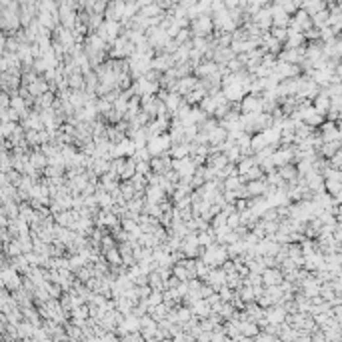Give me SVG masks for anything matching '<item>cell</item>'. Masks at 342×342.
<instances>
[{
	"mask_svg": "<svg viewBox=\"0 0 342 342\" xmlns=\"http://www.w3.org/2000/svg\"><path fill=\"white\" fill-rule=\"evenodd\" d=\"M248 112H262V96H260V94L246 92V94L240 98V114H248Z\"/></svg>",
	"mask_w": 342,
	"mask_h": 342,
	"instance_id": "5",
	"label": "cell"
},
{
	"mask_svg": "<svg viewBox=\"0 0 342 342\" xmlns=\"http://www.w3.org/2000/svg\"><path fill=\"white\" fill-rule=\"evenodd\" d=\"M136 172H138V174H142V176L150 174V162H148V160H140V162H136Z\"/></svg>",
	"mask_w": 342,
	"mask_h": 342,
	"instance_id": "45",
	"label": "cell"
},
{
	"mask_svg": "<svg viewBox=\"0 0 342 342\" xmlns=\"http://www.w3.org/2000/svg\"><path fill=\"white\" fill-rule=\"evenodd\" d=\"M122 14H124V0H108L106 6H104V20H114V22H120L122 20Z\"/></svg>",
	"mask_w": 342,
	"mask_h": 342,
	"instance_id": "7",
	"label": "cell"
},
{
	"mask_svg": "<svg viewBox=\"0 0 342 342\" xmlns=\"http://www.w3.org/2000/svg\"><path fill=\"white\" fill-rule=\"evenodd\" d=\"M250 20L258 26V28H262V30H268L270 26H272V16H270V6H262V8H258L252 16H250Z\"/></svg>",
	"mask_w": 342,
	"mask_h": 342,
	"instance_id": "10",
	"label": "cell"
},
{
	"mask_svg": "<svg viewBox=\"0 0 342 342\" xmlns=\"http://www.w3.org/2000/svg\"><path fill=\"white\" fill-rule=\"evenodd\" d=\"M326 162H328V166H332V168H342V150L338 148L330 158H326Z\"/></svg>",
	"mask_w": 342,
	"mask_h": 342,
	"instance_id": "42",
	"label": "cell"
},
{
	"mask_svg": "<svg viewBox=\"0 0 342 342\" xmlns=\"http://www.w3.org/2000/svg\"><path fill=\"white\" fill-rule=\"evenodd\" d=\"M66 84L72 88V90H84V74L80 70H74L68 74L66 78Z\"/></svg>",
	"mask_w": 342,
	"mask_h": 342,
	"instance_id": "29",
	"label": "cell"
},
{
	"mask_svg": "<svg viewBox=\"0 0 342 342\" xmlns=\"http://www.w3.org/2000/svg\"><path fill=\"white\" fill-rule=\"evenodd\" d=\"M198 86V78L194 74H188V76H182V78H176V88L174 92H178L180 96H184L186 92H190L192 88Z\"/></svg>",
	"mask_w": 342,
	"mask_h": 342,
	"instance_id": "16",
	"label": "cell"
},
{
	"mask_svg": "<svg viewBox=\"0 0 342 342\" xmlns=\"http://www.w3.org/2000/svg\"><path fill=\"white\" fill-rule=\"evenodd\" d=\"M170 144H172V142H170V136H168V132H162V134H156V136L148 138V142H146V148H148L150 156H158V154H164V152H168Z\"/></svg>",
	"mask_w": 342,
	"mask_h": 342,
	"instance_id": "4",
	"label": "cell"
},
{
	"mask_svg": "<svg viewBox=\"0 0 342 342\" xmlns=\"http://www.w3.org/2000/svg\"><path fill=\"white\" fill-rule=\"evenodd\" d=\"M190 154V144L188 142H180V144H170L168 148V156L170 158H184Z\"/></svg>",
	"mask_w": 342,
	"mask_h": 342,
	"instance_id": "31",
	"label": "cell"
},
{
	"mask_svg": "<svg viewBox=\"0 0 342 342\" xmlns=\"http://www.w3.org/2000/svg\"><path fill=\"white\" fill-rule=\"evenodd\" d=\"M304 44V34L302 32H294V30H288V36L284 40L286 48H296V46H302Z\"/></svg>",
	"mask_w": 342,
	"mask_h": 342,
	"instance_id": "34",
	"label": "cell"
},
{
	"mask_svg": "<svg viewBox=\"0 0 342 342\" xmlns=\"http://www.w3.org/2000/svg\"><path fill=\"white\" fill-rule=\"evenodd\" d=\"M66 336L68 338H76V340H80L82 338V328L80 326H66Z\"/></svg>",
	"mask_w": 342,
	"mask_h": 342,
	"instance_id": "43",
	"label": "cell"
},
{
	"mask_svg": "<svg viewBox=\"0 0 342 342\" xmlns=\"http://www.w3.org/2000/svg\"><path fill=\"white\" fill-rule=\"evenodd\" d=\"M112 48H110V58H128L134 54V50H136V46H134V42L132 40H128L126 36H118V38H114V42L110 44Z\"/></svg>",
	"mask_w": 342,
	"mask_h": 342,
	"instance_id": "3",
	"label": "cell"
},
{
	"mask_svg": "<svg viewBox=\"0 0 342 342\" xmlns=\"http://www.w3.org/2000/svg\"><path fill=\"white\" fill-rule=\"evenodd\" d=\"M244 186H246L248 198H250V196H264L268 182H266V178L262 176V178H256V180H248V182H244Z\"/></svg>",
	"mask_w": 342,
	"mask_h": 342,
	"instance_id": "18",
	"label": "cell"
},
{
	"mask_svg": "<svg viewBox=\"0 0 342 342\" xmlns=\"http://www.w3.org/2000/svg\"><path fill=\"white\" fill-rule=\"evenodd\" d=\"M312 106H314V110H316V112H320L322 116H324L326 110L330 108V96H328V94L320 88V90H318V94L312 98Z\"/></svg>",
	"mask_w": 342,
	"mask_h": 342,
	"instance_id": "21",
	"label": "cell"
},
{
	"mask_svg": "<svg viewBox=\"0 0 342 342\" xmlns=\"http://www.w3.org/2000/svg\"><path fill=\"white\" fill-rule=\"evenodd\" d=\"M218 70H220V66H218L214 60L204 58L202 62H198V64L192 68V74H194L196 78H206V76H210V74H216Z\"/></svg>",
	"mask_w": 342,
	"mask_h": 342,
	"instance_id": "8",
	"label": "cell"
},
{
	"mask_svg": "<svg viewBox=\"0 0 342 342\" xmlns=\"http://www.w3.org/2000/svg\"><path fill=\"white\" fill-rule=\"evenodd\" d=\"M148 286H150V290H164V280L160 278V274L156 270H152L148 274Z\"/></svg>",
	"mask_w": 342,
	"mask_h": 342,
	"instance_id": "38",
	"label": "cell"
},
{
	"mask_svg": "<svg viewBox=\"0 0 342 342\" xmlns=\"http://www.w3.org/2000/svg\"><path fill=\"white\" fill-rule=\"evenodd\" d=\"M338 148H340V140H326V142L320 144V148L316 150V154L322 156V158H330Z\"/></svg>",
	"mask_w": 342,
	"mask_h": 342,
	"instance_id": "25",
	"label": "cell"
},
{
	"mask_svg": "<svg viewBox=\"0 0 342 342\" xmlns=\"http://www.w3.org/2000/svg\"><path fill=\"white\" fill-rule=\"evenodd\" d=\"M268 34L274 36L276 40H280V42L284 44L286 36H288V28H286V26H270V28H268Z\"/></svg>",
	"mask_w": 342,
	"mask_h": 342,
	"instance_id": "39",
	"label": "cell"
},
{
	"mask_svg": "<svg viewBox=\"0 0 342 342\" xmlns=\"http://www.w3.org/2000/svg\"><path fill=\"white\" fill-rule=\"evenodd\" d=\"M238 224H240V216H238V212H230V214L226 216V226L234 230Z\"/></svg>",
	"mask_w": 342,
	"mask_h": 342,
	"instance_id": "44",
	"label": "cell"
},
{
	"mask_svg": "<svg viewBox=\"0 0 342 342\" xmlns=\"http://www.w3.org/2000/svg\"><path fill=\"white\" fill-rule=\"evenodd\" d=\"M72 318L86 320V318H88V304H80V306L72 308Z\"/></svg>",
	"mask_w": 342,
	"mask_h": 342,
	"instance_id": "40",
	"label": "cell"
},
{
	"mask_svg": "<svg viewBox=\"0 0 342 342\" xmlns=\"http://www.w3.org/2000/svg\"><path fill=\"white\" fill-rule=\"evenodd\" d=\"M80 214H78V210H64V212H60L56 214V220L60 226H66V228H72V224L76 222V218H78Z\"/></svg>",
	"mask_w": 342,
	"mask_h": 342,
	"instance_id": "28",
	"label": "cell"
},
{
	"mask_svg": "<svg viewBox=\"0 0 342 342\" xmlns=\"http://www.w3.org/2000/svg\"><path fill=\"white\" fill-rule=\"evenodd\" d=\"M264 318H266V322H274V324L284 322L286 310L282 308V304H270L264 308Z\"/></svg>",
	"mask_w": 342,
	"mask_h": 342,
	"instance_id": "17",
	"label": "cell"
},
{
	"mask_svg": "<svg viewBox=\"0 0 342 342\" xmlns=\"http://www.w3.org/2000/svg\"><path fill=\"white\" fill-rule=\"evenodd\" d=\"M148 162H150V172H156V174H164L172 168V158L168 156V152L158 154V156H150Z\"/></svg>",
	"mask_w": 342,
	"mask_h": 342,
	"instance_id": "11",
	"label": "cell"
},
{
	"mask_svg": "<svg viewBox=\"0 0 342 342\" xmlns=\"http://www.w3.org/2000/svg\"><path fill=\"white\" fill-rule=\"evenodd\" d=\"M234 322L238 326V332L242 336H246V338H254L258 334V330H260V326L256 322H252V320H234Z\"/></svg>",
	"mask_w": 342,
	"mask_h": 342,
	"instance_id": "20",
	"label": "cell"
},
{
	"mask_svg": "<svg viewBox=\"0 0 342 342\" xmlns=\"http://www.w3.org/2000/svg\"><path fill=\"white\" fill-rule=\"evenodd\" d=\"M310 20H312V26H316V28L328 26V8H322V10L314 12V14L310 16Z\"/></svg>",
	"mask_w": 342,
	"mask_h": 342,
	"instance_id": "35",
	"label": "cell"
},
{
	"mask_svg": "<svg viewBox=\"0 0 342 342\" xmlns=\"http://www.w3.org/2000/svg\"><path fill=\"white\" fill-rule=\"evenodd\" d=\"M270 6V16H272V26H288V20H290V14H286L280 6Z\"/></svg>",
	"mask_w": 342,
	"mask_h": 342,
	"instance_id": "23",
	"label": "cell"
},
{
	"mask_svg": "<svg viewBox=\"0 0 342 342\" xmlns=\"http://www.w3.org/2000/svg\"><path fill=\"white\" fill-rule=\"evenodd\" d=\"M188 28H190L192 36H202V38H206V36H210L214 32V24H212L210 14H200L196 18H192Z\"/></svg>",
	"mask_w": 342,
	"mask_h": 342,
	"instance_id": "2",
	"label": "cell"
},
{
	"mask_svg": "<svg viewBox=\"0 0 342 342\" xmlns=\"http://www.w3.org/2000/svg\"><path fill=\"white\" fill-rule=\"evenodd\" d=\"M226 136H228L226 128H222L220 124H216V126L206 134V142H208V146H218V148H220V144L226 140Z\"/></svg>",
	"mask_w": 342,
	"mask_h": 342,
	"instance_id": "19",
	"label": "cell"
},
{
	"mask_svg": "<svg viewBox=\"0 0 342 342\" xmlns=\"http://www.w3.org/2000/svg\"><path fill=\"white\" fill-rule=\"evenodd\" d=\"M194 162L190 160V156H184V158H172V170L178 172V176H192L194 172Z\"/></svg>",
	"mask_w": 342,
	"mask_h": 342,
	"instance_id": "15",
	"label": "cell"
},
{
	"mask_svg": "<svg viewBox=\"0 0 342 342\" xmlns=\"http://www.w3.org/2000/svg\"><path fill=\"white\" fill-rule=\"evenodd\" d=\"M200 260H204L210 268L212 266H220L224 260H228V254H226V246L224 244H218V242H212L210 246L204 248Z\"/></svg>",
	"mask_w": 342,
	"mask_h": 342,
	"instance_id": "1",
	"label": "cell"
},
{
	"mask_svg": "<svg viewBox=\"0 0 342 342\" xmlns=\"http://www.w3.org/2000/svg\"><path fill=\"white\" fill-rule=\"evenodd\" d=\"M172 66H174V58L166 52H158V56H152V60H150V68L158 70V72H166Z\"/></svg>",
	"mask_w": 342,
	"mask_h": 342,
	"instance_id": "14",
	"label": "cell"
},
{
	"mask_svg": "<svg viewBox=\"0 0 342 342\" xmlns=\"http://www.w3.org/2000/svg\"><path fill=\"white\" fill-rule=\"evenodd\" d=\"M102 256H104V260H106L108 264H120V262H122L120 252H118V246H112V248L104 250V252H102Z\"/></svg>",
	"mask_w": 342,
	"mask_h": 342,
	"instance_id": "37",
	"label": "cell"
},
{
	"mask_svg": "<svg viewBox=\"0 0 342 342\" xmlns=\"http://www.w3.org/2000/svg\"><path fill=\"white\" fill-rule=\"evenodd\" d=\"M260 276H262V284L264 286H272V284H280L282 282V270L278 268V266H268V268H264L262 272H260Z\"/></svg>",
	"mask_w": 342,
	"mask_h": 342,
	"instance_id": "13",
	"label": "cell"
},
{
	"mask_svg": "<svg viewBox=\"0 0 342 342\" xmlns=\"http://www.w3.org/2000/svg\"><path fill=\"white\" fill-rule=\"evenodd\" d=\"M134 172H136V160H134L132 156H126V162H124L122 170L118 174V178H120V180H130V178L134 176Z\"/></svg>",
	"mask_w": 342,
	"mask_h": 342,
	"instance_id": "32",
	"label": "cell"
},
{
	"mask_svg": "<svg viewBox=\"0 0 342 342\" xmlns=\"http://www.w3.org/2000/svg\"><path fill=\"white\" fill-rule=\"evenodd\" d=\"M144 198L150 200V202H160V200L166 198V192L162 190L160 184H146V188H144Z\"/></svg>",
	"mask_w": 342,
	"mask_h": 342,
	"instance_id": "22",
	"label": "cell"
},
{
	"mask_svg": "<svg viewBox=\"0 0 342 342\" xmlns=\"http://www.w3.org/2000/svg\"><path fill=\"white\" fill-rule=\"evenodd\" d=\"M138 12L144 16V18H160V14H162V8L156 4V2H148V4H144V6H140L138 8Z\"/></svg>",
	"mask_w": 342,
	"mask_h": 342,
	"instance_id": "27",
	"label": "cell"
},
{
	"mask_svg": "<svg viewBox=\"0 0 342 342\" xmlns=\"http://www.w3.org/2000/svg\"><path fill=\"white\" fill-rule=\"evenodd\" d=\"M300 8L306 12V14H314V12H318V10H322V8H326V4H324V0H302L300 2Z\"/></svg>",
	"mask_w": 342,
	"mask_h": 342,
	"instance_id": "33",
	"label": "cell"
},
{
	"mask_svg": "<svg viewBox=\"0 0 342 342\" xmlns=\"http://www.w3.org/2000/svg\"><path fill=\"white\" fill-rule=\"evenodd\" d=\"M318 132H320V136H322V140H324V142H326V140H340L338 120H336V122H332V120H326V118H324V122L318 126Z\"/></svg>",
	"mask_w": 342,
	"mask_h": 342,
	"instance_id": "9",
	"label": "cell"
},
{
	"mask_svg": "<svg viewBox=\"0 0 342 342\" xmlns=\"http://www.w3.org/2000/svg\"><path fill=\"white\" fill-rule=\"evenodd\" d=\"M302 70L298 64H290L284 60H276L274 68H272V74L278 78V80H284V78H292V76H298Z\"/></svg>",
	"mask_w": 342,
	"mask_h": 342,
	"instance_id": "6",
	"label": "cell"
},
{
	"mask_svg": "<svg viewBox=\"0 0 342 342\" xmlns=\"http://www.w3.org/2000/svg\"><path fill=\"white\" fill-rule=\"evenodd\" d=\"M278 60H284L290 64H300L304 60V46H296V48H284L276 54Z\"/></svg>",
	"mask_w": 342,
	"mask_h": 342,
	"instance_id": "12",
	"label": "cell"
},
{
	"mask_svg": "<svg viewBox=\"0 0 342 342\" xmlns=\"http://www.w3.org/2000/svg\"><path fill=\"white\" fill-rule=\"evenodd\" d=\"M190 312H192V316H196V318H204V316L210 314V306H208V302H206L204 298H198V300H194V302L190 304Z\"/></svg>",
	"mask_w": 342,
	"mask_h": 342,
	"instance_id": "24",
	"label": "cell"
},
{
	"mask_svg": "<svg viewBox=\"0 0 342 342\" xmlns=\"http://www.w3.org/2000/svg\"><path fill=\"white\" fill-rule=\"evenodd\" d=\"M132 158H134L136 162H140V160H150V152H148V148H146V146H138V148L134 150Z\"/></svg>",
	"mask_w": 342,
	"mask_h": 342,
	"instance_id": "41",
	"label": "cell"
},
{
	"mask_svg": "<svg viewBox=\"0 0 342 342\" xmlns=\"http://www.w3.org/2000/svg\"><path fill=\"white\" fill-rule=\"evenodd\" d=\"M324 190L330 196H338L342 192V180H334V178H324Z\"/></svg>",
	"mask_w": 342,
	"mask_h": 342,
	"instance_id": "36",
	"label": "cell"
},
{
	"mask_svg": "<svg viewBox=\"0 0 342 342\" xmlns=\"http://www.w3.org/2000/svg\"><path fill=\"white\" fill-rule=\"evenodd\" d=\"M276 172L280 174V178L286 180V182H296V178H298V170H296V164H294V162H288V164L278 166Z\"/></svg>",
	"mask_w": 342,
	"mask_h": 342,
	"instance_id": "26",
	"label": "cell"
},
{
	"mask_svg": "<svg viewBox=\"0 0 342 342\" xmlns=\"http://www.w3.org/2000/svg\"><path fill=\"white\" fill-rule=\"evenodd\" d=\"M204 96H206V92H204L200 86H196V88H192L190 92H186L182 98H184V102H186L188 106H196V104H198V102H200Z\"/></svg>",
	"mask_w": 342,
	"mask_h": 342,
	"instance_id": "30",
	"label": "cell"
}]
</instances>
